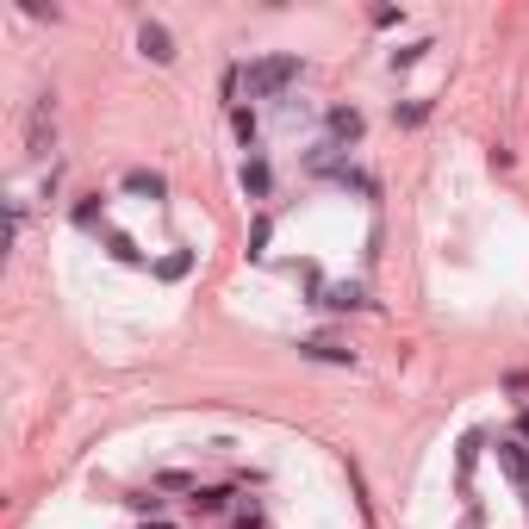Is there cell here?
Here are the masks:
<instances>
[{
	"mask_svg": "<svg viewBox=\"0 0 529 529\" xmlns=\"http://www.w3.org/2000/svg\"><path fill=\"white\" fill-rule=\"evenodd\" d=\"M299 56H262V63H250L243 69V88H250V100H280L293 81H299Z\"/></svg>",
	"mask_w": 529,
	"mask_h": 529,
	"instance_id": "obj_1",
	"label": "cell"
},
{
	"mask_svg": "<svg viewBox=\"0 0 529 529\" xmlns=\"http://www.w3.org/2000/svg\"><path fill=\"white\" fill-rule=\"evenodd\" d=\"M50 137H56V107H50V94H38V107H31V156H44L50 149Z\"/></svg>",
	"mask_w": 529,
	"mask_h": 529,
	"instance_id": "obj_2",
	"label": "cell"
},
{
	"mask_svg": "<svg viewBox=\"0 0 529 529\" xmlns=\"http://www.w3.org/2000/svg\"><path fill=\"white\" fill-rule=\"evenodd\" d=\"M324 125H330V143H337V149H349V143H362V132H368L355 107H330V119H324Z\"/></svg>",
	"mask_w": 529,
	"mask_h": 529,
	"instance_id": "obj_3",
	"label": "cell"
},
{
	"mask_svg": "<svg viewBox=\"0 0 529 529\" xmlns=\"http://www.w3.org/2000/svg\"><path fill=\"white\" fill-rule=\"evenodd\" d=\"M137 44H143V56H149V63H175V38H168V25L143 19V25H137Z\"/></svg>",
	"mask_w": 529,
	"mask_h": 529,
	"instance_id": "obj_4",
	"label": "cell"
},
{
	"mask_svg": "<svg viewBox=\"0 0 529 529\" xmlns=\"http://www.w3.org/2000/svg\"><path fill=\"white\" fill-rule=\"evenodd\" d=\"M299 355H305V362H337V368L355 362V349H343L337 337H311V343H299Z\"/></svg>",
	"mask_w": 529,
	"mask_h": 529,
	"instance_id": "obj_5",
	"label": "cell"
},
{
	"mask_svg": "<svg viewBox=\"0 0 529 529\" xmlns=\"http://www.w3.org/2000/svg\"><path fill=\"white\" fill-rule=\"evenodd\" d=\"M499 467H505L517 486H529V442H517V436H511V442H499Z\"/></svg>",
	"mask_w": 529,
	"mask_h": 529,
	"instance_id": "obj_6",
	"label": "cell"
},
{
	"mask_svg": "<svg viewBox=\"0 0 529 529\" xmlns=\"http://www.w3.org/2000/svg\"><path fill=\"white\" fill-rule=\"evenodd\" d=\"M125 193H137V200H162L168 181H162L156 168H132V175H125Z\"/></svg>",
	"mask_w": 529,
	"mask_h": 529,
	"instance_id": "obj_7",
	"label": "cell"
},
{
	"mask_svg": "<svg viewBox=\"0 0 529 529\" xmlns=\"http://www.w3.org/2000/svg\"><path fill=\"white\" fill-rule=\"evenodd\" d=\"M268 187H274V168H268L262 156H250V162H243V193H256V200H268Z\"/></svg>",
	"mask_w": 529,
	"mask_h": 529,
	"instance_id": "obj_8",
	"label": "cell"
},
{
	"mask_svg": "<svg viewBox=\"0 0 529 529\" xmlns=\"http://www.w3.org/2000/svg\"><path fill=\"white\" fill-rule=\"evenodd\" d=\"M318 305H324V311H355V305H368V299H362V286H324Z\"/></svg>",
	"mask_w": 529,
	"mask_h": 529,
	"instance_id": "obj_9",
	"label": "cell"
},
{
	"mask_svg": "<svg viewBox=\"0 0 529 529\" xmlns=\"http://www.w3.org/2000/svg\"><path fill=\"white\" fill-rule=\"evenodd\" d=\"M393 119L398 125H423L430 119V100H405V107H393Z\"/></svg>",
	"mask_w": 529,
	"mask_h": 529,
	"instance_id": "obj_10",
	"label": "cell"
},
{
	"mask_svg": "<svg viewBox=\"0 0 529 529\" xmlns=\"http://www.w3.org/2000/svg\"><path fill=\"white\" fill-rule=\"evenodd\" d=\"M193 505H200V511H225V505H231V492H218V486H206V492H193Z\"/></svg>",
	"mask_w": 529,
	"mask_h": 529,
	"instance_id": "obj_11",
	"label": "cell"
},
{
	"mask_svg": "<svg viewBox=\"0 0 529 529\" xmlns=\"http://www.w3.org/2000/svg\"><path fill=\"white\" fill-rule=\"evenodd\" d=\"M187 268H193V256H187V250H181V256H168V262H162V280H181V274H187Z\"/></svg>",
	"mask_w": 529,
	"mask_h": 529,
	"instance_id": "obj_12",
	"label": "cell"
},
{
	"mask_svg": "<svg viewBox=\"0 0 529 529\" xmlns=\"http://www.w3.org/2000/svg\"><path fill=\"white\" fill-rule=\"evenodd\" d=\"M156 486H162V492H193V480H187V474H156Z\"/></svg>",
	"mask_w": 529,
	"mask_h": 529,
	"instance_id": "obj_13",
	"label": "cell"
},
{
	"mask_svg": "<svg viewBox=\"0 0 529 529\" xmlns=\"http://www.w3.org/2000/svg\"><path fill=\"white\" fill-rule=\"evenodd\" d=\"M268 237H274V225H268V218H256V231H250V256H262Z\"/></svg>",
	"mask_w": 529,
	"mask_h": 529,
	"instance_id": "obj_14",
	"label": "cell"
},
{
	"mask_svg": "<svg viewBox=\"0 0 529 529\" xmlns=\"http://www.w3.org/2000/svg\"><path fill=\"white\" fill-rule=\"evenodd\" d=\"M231 125H237V137H243V143H250V137H256V119H250V113H243V107H237V113H231Z\"/></svg>",
	"mask_w": 529,
	"mask_h": 529,
	"instance_id": "obj_15",
	"label": "cell"
},
{
	"mask_svg": "<svg viewBox=\"0 0 529 529\" xmlns=\"http://www.w3.org/2000/svg\"><path fill=\"white\" fill-rule=\"evenodd\" d=\"M113 256H119V262H143V256H137V243H132V237H113Z\"/></svg>",
	"mask_w": 529,
	"mask_h": 529,
	"instance_id": "obj_16",
	"label": "cell"
},
{
	"mask_svg": "<svg viewBox=\"0 0 529 529\" xmlns=\"http://www.w3.org/2000/svg\"><path fill=\"white\" fill-rule=\"evenodd\" d=\"M524 442H529V417H524Z\"/></svg>",
	"mask_w": 529,
	"mask_h": 529,
	"instance_id": "obj_17",
	"label": "cell"
}]
</instances>
